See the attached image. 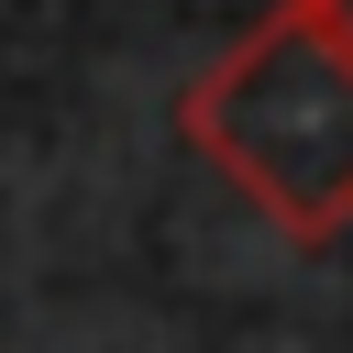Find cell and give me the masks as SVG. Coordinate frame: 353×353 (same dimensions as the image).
<instances>
[{"instance_id": "obj_1", "label": "cell", "mask_w": 353, "mask_h": 353, "mask_svg": "<svg viewBox=\"0 0 353 353\" xmlns=\"http://www.w3.org/2000/svg\"><path fill=\"white\" fill-rule=\"evenodd\" d=\"M176 132L287 243H331L353 221V44L309 0H276L254 33H232L188 77Z\"/></svg>"}, {"instance_id": "obj_2", "label": "cell", "mask_w": 353, "mask_h": 353, "mask_svg": "<svg viewBox=\"0 0 353 353\" xmlns=\"http://www.w3.org/2000/svg\"><path fill=\"white\" fill-rule=\"evenodd\" d=\"M309 11H320V22H331V33L353 44V0H309Z\"/></svg>"}]
</instances>
